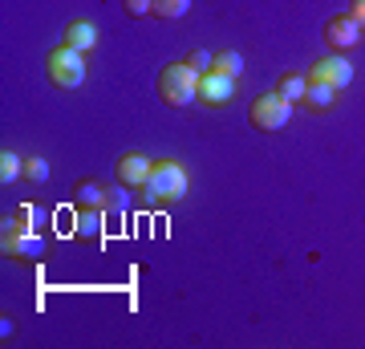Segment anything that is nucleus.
<instances>
[{
	"label": "nucleus",
	"mask_w": 365,
	"mask_h": 349,
	"mask_svg": "<svg viewBox=\"0 0 365 349\" xmlns=\"http://www.w3.org/2000/svg\"><path fill=\"white\" fill-rule=\"evenodd\" d=\"M158 98L167 106H175V110L199 102V74H191L187 61L163 65V74H158Z\"/></svg>",
	"instance_id": "f257e3e1"
},
{
	"label": "nucleus",
	"mask_w": 365,
	"mask_h": 349,
	"mask_svg": "<svg viewBox=\"0 0 365 349\" xmlns=\"http://www.w3.org/2000/svg\"><path fill=\"white\" fill-rule=\"evenodd\" d=\"M143 195L150 199V203H179L182 195H187V171H182L175 158L155 163V171H150Z\"/></svg>",
	"instance_id": "f03ea898"
},
{
	"label": "nucleus",
	"mask_w": 365,
	"mask_h": 349,
	"mask_svg": "<svg viewBox=\"0 0 365 349\" xmlns=\"http://www.w3.org/2000/svg\"><path fill=\"white\" fill-rule=\"evenodd\" d=\"M45 74H49V81L57 86V90H78L81 81H86V57H81L78 49L61 45V49H53V53H49V61H45Z\"/></svg>",
	"instance_id": "7ed1b4c3"
},
{
	"label": "nucleus",
	"mask_w": 365,
	"mask_h": 349,
	"mask_svg": "<svg viewBox=\"0 0 365 349\" xmlns=\"http://www.w3.org/2000/svg\"><path fill=\"white\" fill-rule=\"evenodd\" d=\"M288 118H292V102H284L280 93H264V98H252L248 106V122L264 134H272V130H284Z\"/></svg>",
	"instance_id": "20e7f679"
},
{
	"label": "nucleus",
	"mask_w": 365,
	"mask_h": 349,
	"mask_svg": "<svg viewBox=\"0 0 365 349\" xmlns=\"http://www.w3.org/2000/svg\"><path fill=\"white\" fill-rule=\"evenodd\" d=\"M4 256L9 260H21V264H33V260L45 256V240L37 232H4Z\"/></svg>",
	"instance_id": "39448f33"
},
{
	"label": "nucleus",
	"mask_w": 365,
	"mask_h": 349,
	"mask_svg": "<svg viewBox=\"0 0 365 349\" xmlns=\"http://www.w3.org/2000/svg\"><path fill=\"white\" fill-rule=\"evenodd\" d=\"M309 78L313 81H325V86H333V90H349L353 86V65L345 61V57H325V61H317L313 69H309Z\"/></svg>",
	"instance_id": "423d86ee"
},
{
	"label": "nucleus",
	"mask_w": 365,
	"mask_h": 349,
	"mask_svg": "<svg viewBox=\"0 0 365 349\" xmlns=\"http://www.w3.org/2000/svg\"><path fill=\"white\" fill-rule=\"evenodd\" d=\"M235 98V78L220 74V69H211L199 78V102L203 106H227Z\"/></svg>",
	"instance_id": "0eeeda50"
},
{
	"label": "nucleus",
	"mask_w": 365,
	"mask_h": 349,
	"mask_svg": "<svg viewBox=\"0 0 365 349\" xmlns=\"http://www.w3.org/2000/svg\"><path fill=\"white\" fill-rule=\"evenodd\" d=\"M150 171H155V163L146 155H122L118 158V183L130 187V191H143L146 179H150Z\"/></svg>",
	"instance_id": "6e6552de"
},
{
	"label": "nucleus",
	"mask_w": 365,
	"mask_h": 349,
	"mask_svg": "<svg viewBox=\"0 0 365 349\" xmlns=\"http://www.w3.org/2000/svg\"><path fill=\"white\" fill-rule=\"evenodd\" d=\"M325 41L333 49H353V45L361 41V25H357L353 16H333L325 25Z\"/></svg>",
	"instance_id": "1a4fd4ad"
},
{
	"label": "nucleus",
	"mask_w": 365,
	"mask_h": 349,
	"mask_svg": "<svg viewBox=\"0 0 365 349\" xmlns=\"http://www.w3.org/2000/svg\"><path fill=\"white\" fill-rule=\"evenodd\" d=\"M73 199H78L81 207H98V211H106L110 199H114V191H106V183H98V179H86V183H78Z\"/></svg>",
	"instance_id": "9d476101"
},
{
	"label": "nucleus",
	"mask_w": 365,
	"mask_h": 349,
	"mask_svg": "<svg viewBox=\"0 0 365 349\" xmlns=\"http://www.w3.org/2000/svg\"><path fill=\"white\" fill-rule=\"evenodd\" d=\"M66 45L78 53H90L93 45H98V29L90 25V21H73V25L66 29Z\"/></svg>",
	"instance_id": "9b49d317"
},
{
	"label": "nucleus",
	"mask_w": 365,
	"mask_h": 349,
	"mask_svg": "<svg viewBox=\"0 0 365 349\" xmlns=\"http://www.w3.org/2000/svg\"><path fill=\"white\" fill-rule=\"evenodd\" d=\"M102 228H106V211L81 207V216H78V236L81 240H102Z\"/></svg>",
	"instance_id": "f8f14e48"
},
{
	"label": "nucleus",
	"mask_w": 365,
	"mask_h": 349,
	"mask_svg": "<svg viewBox=\"0 0 365 349\" xmlns=\"http://www.w3.org/2000/svg\"><path fill=\"white\" fill-rule=\"evenodd\" d=\"M333 102H337V90H333V86H325V81H313V78H309L304 106H313V110H329Z\"/></svg>",
	"instance_id": "ddd939ff"
},
{
	"label": "nucleus",
	"mask_w": 365,
	"mask_h": 349,
	"mask_svg": "<svg viewBox=\"0 0 365 349\" xmlns=\"http://www.w3.org/2000/svg\"><path fill=\"white\" fill-rule=\"evenodd\" d=\"M304 90H309V78H300V74H284L276 93L284 98V102H304Z\"/></svg>",
	"instance_id": "4468645a"
},
{
	"label": "nucleus",
	"mask_w": 365,
	"mask_h": 349,
	"mask_svg": "<svg viewBox=\"0 0 365 349\" xmlns=\"http://www.w3.org/2000/svg\"><path fill=\"white\" fill-rule=\"evenodd\" d=\"M16 220L25 223V232H37V228H45V220H49V216H45V211H41V207H33V203H21L13 211Z\"/></svg>",
	"instance_id": "2eb2a0df"
},
{
	"label": "nucleus",
	"mask_w": 365,
	"mask_h": 349,
	"mask_svg": "<svg viewBox=\"0 0 365 349\" xmlns=\"http://www.w3.org/2000/svg\"><path fill=\"white\" fill-rule=\"evenodd\" d=\"M25 175V158H16L13 151H4L0 155V183H13V179H21Z\"/></svg>",
	"instance_id": "dca6fc26"
},
{
	"label": "nucleus",
	"mask_w": 365,
	"mask_h": 349,
	"mask_svg": "<svg viewBox=\"0 0 365 349\" xmlns=\"http://www.w3.org/2000/svg\"><path fill=\"white\" fill-rule=\"evenodd\" d=\"M215 69H220V74H227V78H240V74H244V57H240L235 49L215 53Z\"/></svg>",
	"instance_id": "f3484780"
},
{
	"label": "nucleus",
	"mask_w": 365,
	"mask_h": 349,
	"mask_svg": "<svg viewBox=\"0 0 365 349\" xmlns=\"http://www.w3.org/2000/svg\"><path fill=\"white\" fill-rule=\"evenodd\" d=\"M187 9H191V0H155V16H163V21H179V16H187Z\"/></svg>",
	"instance_id": "a211bd4d"
},
{
	"label": "nucleus",
	"mask_w": 365,
	"mask_h": 349,
	"mask_svg": "<svg viewBox=\"0 0 365 349\" xmlns=\"http://www.w3.org/2000/svg\"><path fill=\"white\" fill-rule=\"evenodd\" d=\"M187 65H191V74H199V78H203V74H211V69H215V53L195 49L191 57H187Z\"/></svg>",
	"instance_id": "6ab92c4d"
},
{
	"label": "nucleus",
	"mask_w": 365,
	"mask_h": 349,
	"mask_svg": "<svg viewBox=\"0 0 365 349\" xmlns=\"http://www.w3.org/2000/svg\"><path fill=\"white\" fill-rule=\"evenodd\" d=\"M25 179L45 183L49 179V163H45V158H25Z\"/></svg>",
	"instance_id": "aec40b11"
},
{
	"label": "nucleus",
	"mask_w": 365,
	"mask_h": 349,
	"mask_svg": "<svg viewBox=\"0 0 365 349\" xmlns=\"http://www.w3.org/2000/svg\"><path fill=\"white\" fill-rule=\"evenodd\" d=\"M122 9L130 16H146V13H155V0H122Z\"/></svg>",
	"instance_id": "412c9836"
},
{
	"label": "nucleus",
	"mask_w": 365,
	"mask_h": 349,
	"mask_svg": "<svg viewBox=\"0 0 365 349\" xmlns=\"http://www.w3.org/2000/svg\"><path fill=\"white\" fill-rule=\"evenodd\" d=\"M349 16L365 29V0H353V4H349Z\"/></svg>",
	"instance_id": "4be33fe9"
}]
</instances>
